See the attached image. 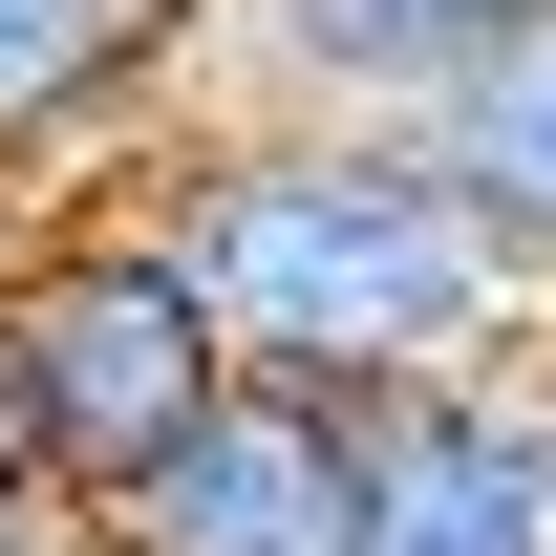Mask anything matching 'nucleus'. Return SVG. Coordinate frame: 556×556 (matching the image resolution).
Here are the masks:
<instances>
[{
  "label": "nucleus",
  "instance_id": "obj_1",
  "mask_svg": "<svg viewBox=\"0 0 556 556\" xmlns=\"http://www.w3.org/2000/svg\"><path fill=\"white\" fill-rule=\"evenodd\" d=\"M108 193H150V236L193 257L214 343L278 386H428V364H514L535 278L471 236V193L428 172V129H343V108H172V150H129Z\"/></svg>",
  "mask_w": 556,
  "mask_h": 556
},
{
  "label": "nucleus",
  "instance_id": "obj_2",
  "mask_svg": "<svg viewBox=\"0 0 556 556\" xmlns=\"http://www.w3.org/2000/svg\"><path fill=\"white\" fill-rule=\"evenodd\" d=\"M214 386H236V343H214L193 257L150 236V193H86V214H22L0 236V450L65 514H108Z\"/></svg>",
  "mask_w": 556,
  "mask_h": 556
},
{
  "label": "nucleus",
  "instance_id": "obj_3",
  "mask_svg": "<svg viewBox=\"0 0 556 556\" xmlns=\"http://www.w3.org/2000/svg\"><path fill=\"white\" fill-rule=\"evenodd\" d=\"M86 556H364V407L236 364V386L86 514Z\"/></svg>",
  "mask_w": 556,
  "mask_h": 556
},
{
  "label": "nucleus",
  "instance_id": "obj_4",
  "mask_svg": "<svg viewBox=\"0 0 556 556\" xmlns=\"http://www.w3.org/2000/svg\"><path fill=\"white\" fill-rule=\"evenodd\" d=\"M364 556H556V407L535 343L364 386Z\"/></svg>",
  "mask_w": 556,
  "mask_h": 556
},
{
  "label": "nucleus",
  "instance_id": "obj_5",
  "mask_svg": "<svg viewBox=\"0 0 556 556\" xmlns=\"http://www.w3.org/2000/svg\"><path fill=\"white\" fill-rule=\"evenodd\" d=\"M556 0H193V108H343L428 129L492 43H535Z\"/></svg>",
  "mask_w": 556,
  "mask_h": 556
},
{
  "label": "nucleus",
  "instance_id": "obj_6",
  "mask_svg": "<svg viewBox=\"0 0 556 556\" xmlns=\"http://www.w3.org/2000/svg\"><path fill=\"white\" fill-rule=\"evenodd\" d=\"M193 108V0H0V193H86L172 150Z\"/></svg>",
  "mask_w": 556,
  "mask_h": 556
},
{
  "label": "nucleus",
  "instance_id": "obj_7",
  "mask_svg": "<svg viewBox=\"0 0 556 556\" xmlns=\"http://www.w3.org/2000/svg\"><path fill=\"white\" fill-rule=\"evenodd\" d=\"M428 172H450V193H471V236L556 300V22H535V43H492V65L428 108Z\"/></svg>",
  "mask_w": 556,
  "mask_h": 556
},
{
  "label": "nucleus",
  "instance_id": "obj_8",
  "mask_svg": "<svg viewBox=\"0 0 556 556\" xmlns=\"http://www.w3.org/2000/svg\"><path fill=\"white\" fill-rule=\"evenodd\" d=\"M0 556H86V514H65L43 471H0Z\"/></svg>",
  "mask_w": 556,
  "mask_h": 556
},
{
  "label": "nucleus",
  "instance_id": "obj_9",
  "mask_svg": "<svg viewBox=\"0 0 556 556\" xmlns=\"http://www.w3.org/2000/svg\"><path fill=\"white\" fill-rule=\"evenodd\" d=\"M535 407H556V300H535Z\"/></svg>",
  "mask_w": 556,
  "mask_h": 556
},
{
  "label": "nucleus",
  "instance_id": "obj_10",
  "mask_svg": "<svg viewBox=\"0 0 556 556\" xmlns=\"http://www.w3.org/2000/svg\"><path fill=\"white\" fill-rule=\"evenodd\" d=\"M0 471H22V450H0Z\"/></svg>",
  "mask_w": 556,
  "mask_h": 556
}]
</instances>
